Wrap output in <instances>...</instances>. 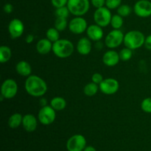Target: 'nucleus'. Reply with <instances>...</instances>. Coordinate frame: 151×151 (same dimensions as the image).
Here are the masks:
<instances>
[{
	"mask_svg": "<svg viewBox=\"0 0 151 151\" xmlns=\"http://www.w3.org/2000/svg\"><path fill=\"white\" fill-rule=\"evenodd\" d=\"M27 93L34 97H41L47 93L48 87L44 80L38 75H29L25 81Z\"/></svg>",
	"mask_w": 151,
	"mask_h": 151,
	"instance_id": "1",
	"label": "nucleus"
},
{
	"mask_svg": "<svg viewBox=\"0 0 151 151\" xmlns=\"http://www.w3.org/2000/svg\"><path fill=\"white\" fill-rule=\"evenodd\" d=\"M75 47L68 39H59L53 43L52 52L59 58H67L74 52Z\"/></svg>",
	"mask_w": 151,
	"mask_h": 151,
	"instance_id": "2",
	"label": "nucleus"
},
{
	"mask_svg": "<svg viewBox=\"0 0 151 151\" xmlns=\"http://www.w3.org/2000/svg\"><path fill=\"white\" fill-rule=\"evenodd\" d=\"M145 38L144 34L139 30H131L127 32L124 37V45L125 47L134 50L139 49L144 45Z\"/></svg>",
	"mask_w": 151,
	"mask_h": 151,
	"instance_id": "3",
	"label": "nucleus"
},
{
	"mask_svg": "<svg viewBox=\"0 0 151 151\" xmlns=\"http://www.w3.org/2000/svg\"><path fill=\"white\" fill-rule=\"evenodd\" d=\"M67 7L71 14L82 16L88 11L90 3L88 0H68Z\"/></svg>",
	"mask_w": 151,
	"mask_h": 151,
	"instance_id": "4",
	"label": "nucleus"
},
{
	"mask_svg": "<svg viewBox=\"0 0 151 151\" xmlns=\"http://www.w3.org/2000/svg\"><path fill=\"white\" fill-rule=\"evenodd\" d=\"M112 15L110 9L107 7H102L97 8L94 13V22L102 27L108 26L111 24Z\"/></svg>",
	"mask_w": 151,
	"mask_h": 151,
	"instance_id": "5",
	"label": "nucleus"
},
{
	"mask_svg": "<svg viewBox=\"0 0 151 151\" xmlns=\"http://www.w3.org/2000/svg\"><path fill=\"white\" fill-rule=\"evenodd\" d=\"M56 119V111L51 106L41 107L38 114V119L42 125H50L55 122Z\"/></svg>",
	"mask_w": 151,
	"mask_h": 151,
	"instance_id": "6",
	"label": "nucleus"
},
{
	"mask_svg": "<svg viewBox=\"0 0 151 151\" xmlns=\"http://www.w3.org/2000/svg\"><path fill=\"white\" fill-rule=\"evenodd\" d=\"M125 35L120 29H115L111 31L106 37L105 44L110 49H115L119 47L124 41Z\"/></svg>",
	"mask_w": 151,
	"mask_h": 151,
	"instance_id": "7",
	"label": "nucleus"
},
{
	"mask_svg": "<svg viewBox=\"0 0 151 151\" xmlns=\"http://www.w3.org/2000/svg\"><path fill=\"white\" fill-rule=\"evenodd\" d=\"M18 84L15 80L8 78L1 84V95L4 99H12L17 94Z\"/></svg>",
	"mask_w": 151,
	"mask_h": 151,
	"instance_id": "8",
	"label": "nucleus"
},
{
	"mask_svg": "<svg viewBox=\"0 0 151 151\" xmlns=\"http://www.w3.org/2000/svg\"><path fill=\"white\" fill-rule=\"evenodd\" d=\"M86 147V139L81 134H75L68 139L66 148L68 151H83Z\"/></svg>",
	"mask_w": 151,
	"mask_h": 151,
	"instance_id": "9",
	"label": "nucleus"
},
{
	"mask_svg": "<svg viewBox=\"0 0 151 151\" xmlns=\"http://www.w3.org/2000/svg\"><path fill=\"white\" fill-rule=\"evenodd\" d=\"M68 27L71 32L75 35H80L86 31L88 24L84 18L81 16H76L69 22Z\"/></svg>",
	"mask_w": 151,
	"mask_h": 151,
	"instance_id": "10",
	"label": "nucleus"
},
{
	"mask_svg": "<svg viewBox=\"0 0 151 151\" xmlns=\"http://www.w3.org/2000/svg\"><path fill=\"white\" fill-rule=\"evenodd\" d=\"M100 91L106 95L116 94L119 88V83L114 78L104 79L99 85Z\"/></svg>",
	"mask_w": 151,
	"mask_h": 151,
	"instance_id": "11",
	"label": "nucleus"
},
{
	"mask_svg": "<svg viewBox=\"0 0 151 151\" xmlns=\"http://www.w3.org/2000/svg\"><path fill=\"white\" fill-rule=\"evenodd\" d=\"M134 11L139 17H149L151 16V1L148 0H139L134 4Z\"/></svg>",
	"mask_w": 151,
	"mask_h": 151,
	"instance_id": "12",
	"label": "nucleus"
},
{
	"mask_svg": "<svg viewBox=\"0 0 151 151\" xmlns=\"http://www.w3.org/2000/svg\"><path fill=\"white\" fill-rule=\"evenodd\" d=\"M24 31V25L19 19H13L8 24V32L10 38L13 39L20 38Z\"/></svg>",
	"mask_w": 151,
	"mask_h": 151,
	"instance_id": "13",
	"label": "nucleus"
},
{
	"mask_svg": "<svg viewBox=\"0 0 151 151\" xmlns=\"http://www.w3.org/2000/svg\"><path fill=\"white\" fill-rule=\"evenodd\" d=\"M86 34L90 40L97 42L103 38L104 32L102 27L95 24H91L86 29Z\"/></svg>",
	"mask_w": 151,
	"mask_h": 151,
	"instance_id": "14",
	"label": "nucleus"
},
{
	"mask_svg": "<svg viewBox=\"0 0 151 151\" xmlns=\"http://www.w3.org/2000/svg\"><path fill=\"white\" fill-rule=\"evenodd\" d=\"M120 60L119 55L115 50H109L103 56V62L106 66L112 67L119 63Z\"/></svg>",
	"mask_w": 151,
	"mask_h": 151,
	"instance_id": "15",
	"label": "nucleus"
},
{
	"mask_svg": "<svg viewBox=\"0 0 151 151\" xmlns=\"http://www.w3.org/2000/svg\"><path fill=\"white\" fill-rule=\"evenodd\" d=\"M38 125V121L33 114H27L23 116L22 126L24 129L27 132H33L36 130Z\"/></svg>",
	"mask_w": 151,
	"mask_h": 151,
	"instance_id": "16",
	"label": "nucleus"
},
{
	"mask_svg": "<svg viewBox=\"0 0 151 151\" xmlns=\"http://www.w3.org/2000/svg\"><path fill=\"white\" fill-rule=\"evenodd\" d=\"M92 49L91 40L86 37H83L78 41L77 44V51L82 55H87L89 54Z\"/></svg>",
	"mask_w": 151,
	"mask_h": 151,
	"instance_id": "17",
	"label": "nucleus"
},
{
	"mask_svg": "<svg viewBox=\"0 0 151 151\" xmlns=\"http://www.w3.org/2000/svg\"><path fill=\"white\" fill-rule=\"evenodd\" d=\"M53 43L48 38H42L39 40L36 44V50L39 54L47 55L52 51Z\"/></svg>",
	"mask_w": 151,
	"mask_h": 151,
	"instance_id": "18",
	"label": "nucleus"
},
{
	"mask_svg": "<svg viewBox=\"0 0 151 151\" xmlns=\"http://www.w3.org/2000/svg\"><path fill=\"white\" fill-rule=\"evenodd\" d=\"M16 71L19 75L23 77H29L32 73V67L26 60H21L16 64Z\"/></svg>",
	"mask_w": 151,
	"mask_h": 151,
	"instance_id": "19",
	"label": "nucleus"
},
{
	"mask_svg": "<svg viewBox=\"0 0 151 151\" xmlns=\"http://www.w3.org/2000/svg\"><path fill=\"white\" fill-rule=\"evenodd\" d=\"M50 106L56 111H63L66 107V101L63 97H55L50 101Z\"/></svg>",
	"mask_w": 151,
	"mask_h": 151,
	"instance_id": "20",
	"label": "nucleus"
},
{
	"mask_svg": "<svg viewBox=\"0 0 151 151\" xmlns=\"http://www.w3.org/2000/svg\"><path fill=\"white\" fill-rule=\"evenodd\" d=\"M23 116L19 113H15L12 114L8 119V125L12 129H16L22 125Z\"/></svg>",
	"mask_w": 151,
	"mask_h": 151,
	"instance_id": "21",
	"label": "nucleus"
},
{
	"mask_svg": "<svg viewBox=\"0 0 151 151\" xmlns=\"http://www.w3.org/2000/svg\"><path fill=\"white\" fill-rule=\"evenodd\" d=\"M12 57L11 49L7 46H1L0 47V62L1 63H7Z\"/></svg>",
	"mask_w": 151,
	"mask_h": 151,
	"instance_id": "22",
	"label": "nucleus"
},
{
	"mask_svg": "<svg viewBox=\"0 0 151 151\" xmlns=\"http://www.w3.org/2000/svg\"><path fill=\"white\" fill-rule=\"evenodd\" d=\"M98 84L94 82H91L87 83L83 88V92L88 97H93L97 93L99 90Z\"/></svg>",
	"mask_w": 151,
	"mask_h": 151,
	"instance_id": "23",
	"label": "nucleus"
},
{
	"mask_svg": "<svg viewBox=\"0 0 151 151\" xmlns=\"http://www.w3.org/2000/svg\"><path fill=\"white\" fill-rule=\"evenodd\" d=\"M46 36L47 38H48L50 41L54 43L57 41L58 40L60 39V34H59V31L56 29L55 27H51L47 29V32H46Z\"/></svg>",
	"mask_w": 151,
	"mask_h": 151,
	"instance_id": "24",
	"label": "nucleus"
},
{
	"mask_svg": "<svg viewBox=\"0 0 151 151\" xmlns=\"http://www.w3.org/2000/svg\"><path fill=\"white\" fill-rule=\"evenodd\" d=\"M124 20L123 17H122L121 16H119V14H116L112 16L111 21V24L112 27L115 29H120V28L122 27V25H123Z\"/></svg>",
	"mask_w": 151,
	"mask_h": 151,
	"instance_id": "25",
	"label": "nucleus"
},
{
	"mask_svg": "<svg viewBox=\"0 0 151 151\" xmlns=\"http://www.w3.org/2000/svg\"><path fill=\"white\" fill-rule=\"evenodd\" d=\"M68 25H69V24H68L67 19H66V18L56 17L55 21V27L59 32L65 30Z\"/></svg>",
	"mask_w": 151,
	"mask_h": 151,
	"instance_id": "26",
	"label": "nucleus"
},
{
	"mask_svg": "<svg viewBox=\"0 0 151 151\" xmlns=\"http://www.w3.org/2000/svg\"><path fill=\"white\" fill-rule=\"evenodd\" d=\"M132 51V50L128 48V47H125V48L122 49L119 52L120 60H122V61H128V60H129L133 56Z\"/></svg>",
	"mask_w": 151,
	"mask_h": 151,
	"instance_id": "27",
	"label": "nucleus"
},
{
	"mask_svg": "<svg viewBox=\"0 0 151 151\" xmlns=\"http://www.w3.org/2000/svg\"><path fill=\"white\" fill-rule=\"evenodd\" d=\"M117 14L121 16L122 17H127L131 13L132 9L128 4H121L117 8Z\"/></svg>",
	"mask_w": 151,
	"mask_h": 151,
	"instance_id": "28",
	"label": "nucleus"
},
{
	"mask_svg": "<svg viewBox=\"0 0 151 151\" xmlns=\"http://www.w3.org/2000/svg\"><path fill=\"white\" fill-rule=\"evenodd\" d=\"M69 13H70V11H69L67 6L56 8L55 12V14L56 17H62L66 18V19H67L68 16H69Z\"/></svg>",
	"mask_w": 151,
	"mask_h": 151,
	"instance_id": "29",
	"label": "nucleus"
},
{
	"mask_svg": "<svg viewBox=\"0 0 151 151\" xmlns=\"http://www.w3.org/2000/svg\"><path fill=\"white\" fill-rule=\"evenodd\" d=\"M141 109L145 113L151 114V97H147L142 100L141 103Z\"/></svg>",
	"mask_w": 151,
	"mask_h": 151,
	"instance_id": "30",
	"label": "nucleus"
},
{
	"mask_svg": "<svg viewBox=\"0 0 151 151\" xmlns=\"http://www.w3.org/2000/svg\"><path fill=\"white\" fill-rule=\"evenodd\" d=\"M122 0H106V6L110 10L116 9L121 5Z\"/></svg>",
	"mask_w": 151,
	"mask_h": 151,
	"instance_id": "31",
	"label": "nucleus"
},
{
	"mask_svg": "<svg viewBox=\"0 0 151 151\" xmlns=\"http://www.w3.org/2000/svg\"><path fill=\"white\" fill-rule=\"evenodd\" d=\"M51 3L53 7L55 8H59L67 5L68 0H51Z\"/></svg>",
	"mask_w": 151,
	"mask_h": 151,
	"instance_id": "32",
	"label": "nucleus"
},
{
	"mask_svg": "<svg viewBox=\"0 0 151 151\" xmlns=\"http://www.w3.org/2000/svg\"><path fill=\"white\" fill-rule=\"evenodd\" d=\"M103 80L104 79H103V75L100 73H94L93 74L92 76H91V81L95 83L98 84V85H100V83L103 81Z\"/></svg>",
	"mask_w": 151,
	"mask_h": 151,
	"instance_id": "33",
	"label": "nucleus"
},
{
	"mask_svg": "<svg viewBox=\"0 0 151 151\" xmlns=\"http://www.w3.org/2000/svg\"><path fill=\"white\" fill-rule=\"evenodd\" d=\"M106 0H91L92 5L96 8L104 7V5H106Z\"/></svg>",
	"mask_w": 151,
	"mask_h": 151,
	"instance_id": "34",
	"label": "nucleus"
},
{
	"mask_svg": "<svg viewBox=\"0 0 151 151\" xmlns=\"http://www.w3.org/2000/svg\"><path fill=\"white\" fill-rule=\"evenodd\" d=\"M3 10H4V13H7V14H10V13H11L13 12V6L10 3H7L3 7Z\"/></svg>",
	"mask_w": 151,
	"mask_h": 151,
	"instance_id": "35",
	"label": "nucleus"
},
{
	"mask_svg": "<svg viewBox=\"0 0 151 151\" xmlns=\"http://www.w3.org/2000/svg\"><path fill=\"white\" fill-rule=\"evenodd\" d=\"M144 46L147 50H151V34L150 35H147V36L145 38Z\"/></svg>",
	"mask_w": 151,
	"mask_h": 151,
	"instance_id": "36",
	"label": "nucleus"
},
{
	"mask_svg": "<svg viewBox=\"0 0 151 151\" xmlns=\"http://www.w3.org/2000/svg\"><path fill=\"white\" fill-rule=\"evenodd\" d=\"M34 35H32V34H29V35H27L26 36V38H25V41H26V43H27V44H31V43L32 42V41H34Z\"/></svg>",
	"mask_w": 151,
	"mask_h": 151,
	"instance_id": "37",
	"label": "nucleus"
},
{
	"mask_svg": "<svg viewBox=\"0 0 151 151\" xmlns=\"http://www.w3.org/2000/svg\"><path fill=\"white\" fill-rule=\"evenodd\" d=\"M39 103L41 107H44V106H47V100L45 98H41L39 100Z\"/></svg>",
	"mask_w": 151,
	"mask_h": 151,
	"instance_id": "38",
	"label": "nucleus"
},
{
	"mask_svg": "<svg viewBox=\"0 0 151 151\" xmlns=\"http://www.w3.org/2000/svg\"><path fill=\"white\" fill-rule=\"evenodd\" d=\"M83 151H96V149L92 146H86Z\"/></svg>",
	"mask_w": 151,
	"mask_h": 151,
	"instance_id": "39",
	"label": "nucleus"
},
{
	"mask_svg": "<svg viewBox=\"0 0 151 151\" xmlns=\"http://www.w3.org/2000/svg\"><path fill=\"white\" fill-rule=\"evenodd\" d=\"M16 151H19V150H16Z\"/></svg>",
	"mask_w": 151,
	"mask_h": 151,
	"instance_id": "40",
	"label": "nucleus"
}]
</instances>
